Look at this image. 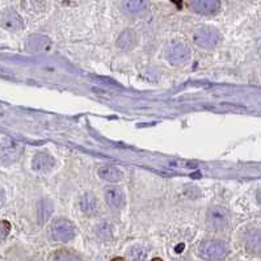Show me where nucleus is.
Here are the masks:
<instances>
[{
	"label": "nucleus",
	"mask_w": 261,
	"mask_h": 261,
	"mask_svg": "<svg viewBox=\"0 0 261 261\" xmlns=\"http://www.w3.org/2000/svg\"><path fill=\"white\" fill-rule=\"evenodd\" d=\"M198 253L204 260L218 261L223 260L228 253L227 245L219 240H205L200 244Z\"/></svg>",
	"instance_id": "nucleus-1"
},
{
	"label": "nucleus",
	"mask_w": 261,
	"mask_h": 261,
	"mask_svg": "<svg viewBox=\"0 0 261 261\" xmlns=\"http://www.w3.org/2000/svg\"><path fill=\"white\" fill-rule=\"evenodd\" d=\"M219 38H221L219 32L210 27L198 29L193 36L194 44L197 45V46L202 47V49H213V47L218 45Z\"/></svg>",
	"instance_id": "nucleus-2"
},
{
	"label": "nucleus",
	"mask_w": 261,
	"mask_h": 261,
	"mask_svg": "<svg viewBox=\"0 0 261 261\" xmlns=\"http://www.w3.org/2000/svg\"><path fill=\"white\" fill-rule=\"evenodd\" d=\"M230 222H231V217L227 209L215 206L209 210L208 223L210 224L211 228H214L217 231H223L230 226Z\"/></svg>",
	"instance_id": "nucleus-3"
},
{
	"label": "nucleus",
	"mask_w": 261,
	"mask_h": 261,
	"mask_svg": "<svg viewBox=\"0 0 261 261\" xmlns=\"http://www.w3.org/2000/svg\"><path fill=\"white\" fill-rule=\"evenodd\" d=\"M53 238L58 241H70L75 236V227L67 219H55L50 227Z\"/></svg>",
	"instance_id": "nucleus-4"
},
{
	"label": "nucleus",
	"mask_w": 261,
	"mask_h": 261,
	"mask_svg": "<svg viewBox=\"0 0 261 261\" xmlns=\"http://www.w3.org/2000/svg\"><path fill=\"white\" fill-rule=\"evenodd\" d=\"M165 57L172 64H183L191 58V50L187 45L173 42L165 49Z\"/></svg>",
	"instance_id": "nucleus-5"
},
{
	"label": "nucleus",
	"mask_w": 261,
	"mask_h": 261,
	"mask_svg": "<svg viewBox=\"0 0 261 261\" xmlns=\"http://www.w3.org/2000/svg\"><path fill=\"white\" fill-rule=\"evenodd\" d=\"M21 154V146L16 142L7 141L0 146V161L4 164L14 163Z\"/></svg>",
	"instance_id": "nucleus-6"
},
{
	"label": "nucleus",
	"mask_w": 261,
	"mask_h": 261,
	"mask_svg": "<svg viewBox=\"0 0 261 261\" xmlns=\"http://www.w3.org/2000/svg\"><path fill=\"white\" fill-rule=\"evenodd\" d=\"M105 201L107 204L111 206L112 209H116V210H120L125 206V202H126V197H125L124 191L118 187H108L105 189Z\"/></svg>",
	"instance_id": "nucleus-7"
},
{
	"label": "nucleus",
	"mask_w": 261,
	"mask_h": 261,
	"mask_svg": "<svg viewBox=\"0 0 261 261\" xmlns=\"http://www.w3.org/2000/svg\"><path fill=\"white\" fill-rule=\"evenodd\" d=\"M221 7L219 0H191V8L201 15H213Z\"/></svg>",
	"instance_id": "nucleus-8"
},
{
	"label": "nucleus",
	"mask_w": 261,
	"mask_h": 261,
	"mask_svg": "<svg viewBox=\"0 0 261 261\" xmlns=\"http://www.w3.org/2000/svg\"><path fill=\"white\" fill-rule=\"evenodd\" d=\"M55 161H54L53 157L50 155L45 154V152H38V154L34 155L33 160H32V167H33L34 171L37 172H46L50 171L51 168L54 167Z\"/></svg>",
	"instance_id": "nucleus-9"
},
{
	"label": "nucleus",
	"mask_w": 261,
	"mask_h": 261,
	"mask_svg": "<svg viewBox=\"0 0 261 261\" xmlns=\"http://www.w3.org/2000/svg\"><path fill=\"white\" fill-rule=\"evenodd\" d=\"M121 8L126 15H141L147 10V0H122Z\"/></svg>",
	"instance_id": "nucleus-10"
},
{
	"label": "nucleus",
	"mask_w": 261,
	"mask_h": 261,
	"mask_svg": "<svg viewBox=\"0 0 261 261\" xmlns=\"http://www.w3.org/2000/svg\"><path fill=\"white\" fill-rule=\"evenodd\" d=\"M0 23L8 30H20L23 28L21 17L14 11H6L0 17Z\"/></svg>",
	"instance_id": "nucleus-11"
},
{
	"label": "nucleus",
	"mask_w": 261,
	"mask_h": 261,
	"mask_svg": "<svg viewBox=\"0 0 261 261\" xmlns=\"http://www.w3.org/2000/svg\"><path fill=\"white\" fill-rule=\"evenodd\" d=\"M99 176L109 183H117L124 179V172L114 165H103L99 168Z\"/></svg>",
	"instance_id": "nucleus-12"
},
{
	"label": "nucleus",
	"mask_w": 261,
	"mask_h": 261,
	"mask_svg": "<svg viewBox=\"0 0 261 261\" xmlns=\"http://www.w3.org/2000/svg\"><path fill=\"white\" fill-rule=\"evenodd\" d=\"M137 42H138V38L134 30L126 29L118 36L117 46L120 47V49H122V50L127 51V50H131L133 47H135Z\"/></svg>",
	"instance_id": "nucleus-13"
},
{
	"label": "nucleus",
	"mask_w": 261,
	"mask_h": 261,
	"mask_svg": "<svg viewBox=\"0 0 261 261\" xmlns=\"http://www.w3.org/2000/svg\"><path fill=\"white\" fill-rule=\"evenodd\" d=\"M27 46L32 53H41V51L49 50L51 46V42L45 36H33V37H30L28 40Z\"/></svg>",
	"instance_id": "nucleus-14"
},
{
	"label": "nucleus",
	"mask_w": 261,
	"mask_h": 261,
	"mask_svg": "<svg viewBox=\"0 0 261 261\" xmlns=\"http://www.w3.org/2000/svg\"><path fill=\"white\" fill-rule=\"evenodd\" d=\"M79 206L80 210L85 214H94L97 209V200L92 193H84L79 198Z\"/></svg>",
	"instance_id": "nucleus-15"
},
{
	"label": "nucleus",
	"mask_w": 261,
	"mask_h": 261,
	"mask_svg": "<svg viewBox=\"0 0 261 261\" xmlns=\"http://www.w3.org/2000/svg\"><path fill=\"white\" fill-rule=\"evenodd\" d=\"M245 245L252 253H261V230H254L248 235Z\"/></svg>",
	"instance_id": "nucleus-16"
},
{
	"label": "nucleus",
	"mask_w": 261,
	"mask_h": 261,
	"mask_svg": "<svg viewBox=\"0 0 261 261\" xmlns=\"http://www.w3.org/2000/svg\"><path fill=\"white\" fill-rule=\"evenodd\" d=\"M51 213H53V204H51L49 200H42V201L38 204L37 208V218L38 222L41 224H45L49 218L51 217Z\"/></svg>",
	"instance_id": "nucleus-17"
},
{
	"label": "nucleus",
	"mask_w": 261,
	"mask_h": 261,
	"mask_svg": "<svg viewBox=\"0 0 261 261\" xmlns=\"http://www.w3.org/2000/svg\"><path fill=\"white\" fill-rule=\"evenodd\" d=\"M130 257L134 261H143L147 257V249L142 245H135L130 249Z\"/></svg>",
	"instance_id": "nucleus-18"
},
{
	"label": "nucleus",
	"mask_w": 261,
	"mask_h": 261,
	"mask_svg": "<svg viewBox=\"0 0 261 261\" xmlns=\"http://www.w3.org/2000/svg\"><path fill=\"white\" fill-rule=\"evenodd\" d=\"M53 261H80L76 256H72L70 253H58L55 257L53 258Z\"/></svg>",
	"instance_id": "nucleus-19"
},
{
	"label": "nucleus",
	"mask_w": 261,
	"mask_h": 261,
	"mask_svg": "<svg viewBox=\"0 0 261 261\" xmlns=\"http://www.w3.org/2000/svg\"><path fill=\"white\" fill-rule=\"evenodd\" d=\"M4 201H6V194L3 189H0V208L4 205Z\"/></svg>",
	"instance_id": "nucleus-20"
},
{
	"label": "nucleus",
	"mask_w": 261,
	"mask_h": 261,
	"mask_svg": "<svg viewBox=\"0 0 261 261\" xmlns=\"http://www.w3.org/2000/svg\"><path fill=\"white\" fill-rule=\"evenodd\" d=\"M257 201L261 204V189L257 192Z\"/></svg>",
	"instance_id": "nucleus-21"
},
{
	"label": "nucleus",
	"mask_w": 261,
	"mask_h": 261,
	"mask_svg": "<svg viewBox=\"0 0 261 261\" xmlns=\"http://www.w3.org/2000/svg\"><path fill=\"white\" fill-rule=\"evenodd\" d=\"M171 2H173V3L178 4V6H181V2H183V0H171Z\"/></svg>",
	"instance_id": "nucleus-22"
},
{
	"label": "nucleus",
	"mask_w": 261,
	"mask_h": 261,
	"mask_svg": "<svg viewBox=\"0 0 261 261\" xmlns=\"http://www.w3.org/2000/svg\"><path fill=\"white\" fill-rule=\"evenodd\" d=\"M112 261H124V260H122V258H120V257H117V258H114V260H112Z\"/></svg>",
	"instance_id": "nucleus-23"
},
{
	"label": "nucleus",
	"mask_w": 261,
	"mask_h": 261,
	"mask_svg": "<svg viewBox=\"0 0 261 261\" xmlns=\"http://www.w3.org/2000/svg\"><path fill=\"white\" fill-rule=\"evenodd\" d=\"M258 50H260V54H261V44H260V47H258Z\"/></svg>",
	"instance_id": "nucleus-24"
}]
</instances>
